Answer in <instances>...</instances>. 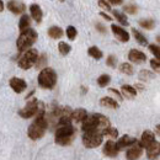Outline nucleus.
<instances>
[{
  "mask_svg": "<svg viewBox=\"0 0 160 160\" xmlns=\"http://www.w3.org/2000/svg\"><path fill=\"white\" fill-rule=\"evenodd\" d=\"M157 40H158V42H159V43H160V35H159V36H158V38H157Z\"/></svg>",
  "mask_w": 160,
  "mask_h": 160,
  "instance_id": "obj_46",
  "label": "nucleus"
},
{
  "mask_svg": "<svg viewBox=\"0 0 160 160\" xmlns=\"http://www.w3.org/2000/svg\"><path fill=\"white\" fill-rule=\"evenodd\" d=\"M37 81H38V85L42 89L52 90L57 84V73L54 72V69L46 67V68L41 69Z\"/></svg>",
  "mask_w": 160,
  "mask_h": 160,
  "instance_id": "obj_4",
  "label": "nucleus"
},
{
  "mask_svg": "<svg viewBox=\"0 0 160 160\" xmlns=\"http://www.w3.org/2000/svg\"><path fill=\"white\" fill-rule=\"evenodd\" d=\"M9 85H10V88L12 89V91H15L16 94L23 92V91L26 90V88H27L26 81L23 79H21V78H16V77H14V78L10 79Z\"/></svg>",
  "mask_w": 160,
  "mask_h": 160,
  "instance_id": "obj_11",
  "label": "nucleus"
},
{
  "mask_svg": "<svg viewBox=\"0 0 160 160\" xmlns=\"http://www.w3.org/2000/svg\"><path fill=\"white\" fill-rule=\"evenodd\" d=\"M102 136L113 140L116 138H118V131H117V128H113V127L110 126V127H107L106 129L102 131Z\"/></svg>",
  "mask_w": 160,
  "mask_h": 160,
  "instance_id": "obj_23",
  "label": "nucleus"
},
{
  "mask_svg": "<svg viewBox=\"0 0 160 160\" xmlns=\"http://www.w3.org/2000/svg\"><path fill=\"white\" fill-rule=\"evenodd\" d=\"M98 1H99V6L102 8L103 10H106V11H110L111 10V5L106 0H98Z\"/></svg>",
  "mask_w": 160,
  "mask_h": 160,
  "instance_id": "obj_39",
  "label": "nucleus"
},
{
  "mask_svg": "<svg viewBox=\"0 0 160 160\" xmlns=\"http://www.w3.org/2000/svg\"><path fill=\"white\" fill-rule=\"evenodd\" d=\"M111 4H113V5H121L122 2H123V0H108Z\"/></svg>",
  "mask_w": 160,
  "mask_h": 160,
  "instance_id": "obj_43",
  "label": "nucleus"
},
{
  "mask_svg": "<svg viewBox=\"0 0 160 160\" xmlns=\"http://www.w3.org/2000/svg\"><path fill=\"white\" fill-rule=\"evenodd\" d=\"M60 1H64V0H60Z\"/></svg>",
  "mask_w": 160,
  "mask_h": 160,
  "instance_id": "obj_47",
  "label": "nucleus"
},
{
  "mask_svg": "<svg viewBox=\"0 0 160 160\" xmlns=\"http://www.w3.org/2000/svg\"><path fill=\"white\" fill-rule=\"evenodd\" d=\"M100 105L101 106H103V107H107V108H112V110H116V108H118V102L115 100V99H112V98H110V96H105V98H102L100 100Z\"/></svg>",
  "mask_w": 160,
  "mask_h": 160,
  "instance_id": "obj_21",
  "label": "nucleus"
},
{
  "mask_svg": "<svg viewBox=\"0 0 160 160\" xmlns=\"http://www.w3.org/2000/svg\"><path fill=\"white\" fill-rule=\"evenodd\" d=\"M46 65H47V56H46V54H41V56H38L35 67H36L37 69H43V68H46Z\"/></svg>",
  "mask_w": 160,
  "mask_h": 160,
  "instance_id": "obj_33",
  "label": "nucleus"
},
{
  "mask_svg": "<svg viewBox=\"0 0 160 160\" xmlns=\"http://www.w3.org/2000/svg\"><path fill=\"white\" fill-rule=\"evenodd\" d=\"M2 10H4V2H2V1L0 0V12H1Z\"/></svg>",
  "mask_w": 160,
  "mask_h": 160,
  "instance_id": "obj_45",
  "label": "nucleus"
},
{
  "mask_svg": "<svg viewBox=\"0 0 160 160\" xmlns=\"http://www.w3.org/2000/svg\"><path fill=\"white\" fill-rule=\"evenodd\" d=\"M82 144L85 148L88 149H94V148H98L99 145L102 144V140H103V136H102V132L101 131H90V132H84L82 133Z\"/></svg>",
  "mask_w": 160,
  "mask_h": 160,
  "instance_id": "obj_6",
  "label": "nucleus"
},
{
  "mask_svg": "<svg viewBox=\"0 0 160 160\" xmlns=\"http://www.w3.org/2000/svg\"><path fill=\"white\" fill-rule=\"evenodd\" d=\"M137 142H138L137 138L131 137V136H128V134H124V136H122L121 138H118V140L116 142V147H117L118 150H123V149H126V148L133 145V144L137 143Z\"/></svg>",
  "mask_w": 160,
  "mask_h": 160,
  "instance_id": "obj_14",
  "label": "nucleus"
},
{
  "mask_svg": "<svg viewBox=\"0 0 160 160\" xmlns=\"http://www.w3.org/2000/svg\"><path fill=\"white\" fill-rule=\"evenodd\" d=\"M86 116H88L86 110H84V108H77V110L72 111L70 118H72V121H74L77 123H81L82 121L86 118Z\"/></svg>",
  "mask_w": 160,
  "mask_h": 160,
  "instance_id": "obj_19",
  "label": "nucleus"
},
{
  "mask_svg": "<svg viewBox=\"0 0 160 160\" xmlns=\"http://www.w3.org/2000/svg\"><path fill=\"white\" fill-rule=\"evenodd\" d=\"M155 132H157V134H158V136H160V124L155 126Z\"/></svg>",
  "mask_w": 160,
  "mask_h": 160,
  "instance_id": "obj_44",
  "label": "nucleus"
},
{
  "mask_svg": "<svg viewBox=\"0 0 160 160\" xmlns=\"http://www.w3.org/2000/svg\"><path fill=\"white\" fill-rule=\"evenodd\" d=\"M6 6H8V10L11 11L12 14H15V15L25 14V11H26V6H25V4L21 2V1H19V0H10V1L8 2Z\"/></svg>",
  "mask_w": 160,
  "mask_h": 160,
  "instance_id": "obj_13",
  "label": "nucleus"
},
{
  "mask_svg": "<svg viewBox=\"0 0 160 160\" xmlns=\"http://www.w3.org/2000/svg\"><path fill=\"white\" fill-rule=\"evenodd\" d=\"M132 33H133V37L136 38V41L139 43L140 46H147L148 44V40H147V37L139 32L137 28H132Z\"/></svg>",
  "mask_w": 160,
  "mask_h": 160,
  "instance_id": "obj_25",
  "label": "nucleus"
},
{
  "mask_svg": "<svg viewBox=\"0 0 160 160\" xmlns=\"http://www.w3.org/2000/svg\"><path fill=\"white\" fill-rule=\"evenodd\" d=\"M112 14H113L115 19L118 21L121 25H123V26H128V20H127V16H126L124 14H122V12L117 11V10H115Z\"/></svg>",
  "mask_w": 160,
  "mask_h": 160,
  "instance_id": "obj_29",
  "label": "nucleus"
},
{
  "mask_svg": "<svg viewBox=\"0 0 160 160\" xmlns=\"http://www.w3.org/2000/svg\"><path fill=\"white\" fill-rule=\"evenodd\" d=\"M88 53H89V56L90 57H92L94 59H101L102 58V56H103V53L101 52L100 48H98L96 46H92V47H90L89 49H88Z\"/></svg>",
  "mask_w": 160,
  "mask_h": 160,
  "instance_id": "obj_26",
  "label": "nucleus"
},
{
  "mask_svg": "<svg viewBox=\"0 0 160 160\" xmlns=\"http://www.w3.org/2000/svg\"><path fill=\"white\" fill-rule=\"evenodd\" d=\"M121 92H122V96H124L127 99H133L137 96V89L132 85H122Z\"/></svg>",
  "mask_w": 160,
  "mask_h": 160,
  "instance_id": "obj_20",
  "label": "nucleus"
},
{
  "mask_svg": "<svg viewBox=\"0 0 160 160\" xmlns=\"http://www.w3.org/2000/svg\"><path fill=\"white\" fill-rule=\"evenodd\" d=\"M44 106L43 103L40 102L36 99H32V100H28L27 103L25 105V107H22L21 110H19V116L21 118H25V120H28V118H32L35 117L41 110H43Z\"/></svg>",
  "mask_w": 160,
  "mask_h": 160,
  "instance_id": "obj_5",
  "label": "nucleus"
},
{
  "mask_svg": "<svg viewBox=\"0 0 160 160\" xmlns=\"http://www.w3.org/2000/svg\"><path fill=\"white\" fill-rule=\"evenodd\" d=\"M139 25H140V27H143V28H145V30H153L154 26H155L154 21L152 20V19H143V20L139 21Z\"/></svg>",
  "mask_w": 160,
  "mask_h": 160,
  "instance_id": "obj_31",
  "label": "nucleus"
},
{
  "mask_svg": "<svg viewBox=\"0 0 160 160\" xmlns=\"http://www.w3.org/2000/svg\"><path fill=\"white\" fill-rule=\"evenodd\" d=\"M74 138H75V128L73 127L72 123H65V124H58L57 126L56 133H54V142L58 145L67 147L73 142Z\"/></svg>",
  "mask_w": 160,
  "mask_h": 160,
  "instance_id": "obj_2",
  "label": "nucleus"
},
{
  "mask_svg": "<svg viewBox=\"0 0 160 160\" xmlns=\"http://www.w3.org/2000/svg\"><path fill=\"white\" fill-rule=\"evenodd\" d=\"M111 30H112V33L115 35V37L117 38V40L120 41V42H128L129 41V33L123 28V27H121L118 25H111Z\"/></svg>",
  "mask_w": 160,
  "mask_h": 160,
  "instance_id": "obj_12",
  "label": "nucleus"
},
{
  "mask_svg": "<svg viewBox=\"0 0 160 160\" xmlns=\"http://www.w3.org/2000/svg\"><path fill=\"white\" fill-rule=\"evenodd\" d=\"M149 51L154 54L155 59H160V46H157V44H149Z\"/></svg>",
  "mask_w": 160,
  "mask_h": 160,
  "instance_id": "obj_35",
  "label": "nucleus"
},
{
  "mask_svg": "<svg viewBox=\"0 0 160 160\" xmlns=\"http://www.w3.org/2000/svg\"><path fill=\"white\" fill-rule=\"evenodd\" d=\"M102 153L103 155L108 157V158H116L120 153V150L117 149L116 147V142H113L112 139H108L105 144H103V148H102Z\"/></svg>",
  "mask_w": 160,
  "mask_h": 160,
  "instance_id": "obj_10",
  "label": "nucleus"
},
{
  "mask_svg": "<svg viewBox=\"0 0 160 160\" xmlns=\"http://www.w3.org/2000/svg\"><path fill=\"white\" fill-rule=\"evenodd\" d=\"M30 26H31V19H30V16L26 15V14H23V15L21 16L20 21H19V28H20V32L25 31V30H27V28H30Z\"/></svg>",
  "mask_w": 160,
  "mask_h": 160,
  "instance_id": "obj_24",
  "label": "nucleus"
},
{
  "mask_svg": "<svg viewBox=\"0 0 160 160\" xmlns=\"http://www.w3.org/2000/svg\"><path fill=\"white\" fill-rule=\"evenodd\" d=\"M150 67H152V69L154 70V72H157V73H160V59H152L150 60Z\"/></svg>",
  "mask_w": 160,
  "mask_h": 160,
  "instance_id": "obj_37",
  "label": "nucleus"
},
{
  "mask_svg": "<svg viewBox=\"0 0 160 160\" xmlns=\"http://www.w3.org/2000/svg\"><path fill=\"white\" fill-rule=\"evenodd\" d=\"M37 38H38L37 32L33 28H31V27L27 28V30H25V31H22V32H20V36H19V38L16 41L18 51L20 53L26 52L27 49H30L33 46V43L37 41Z\"/></svg>",
  "mask_w": 160,
  "mask_h": 160,
  "instance_id": "obj_3",
  "label": "nucleus"
},
{
  "mask_svg": "<svg viewBox=\"0 0 160 160\" xmlns=\"http://www.w3.org/2000/svg\"><path fill=\"white\" fill-rule=\"evenodd\" d=\"M142 155H143V148L140 147L139 142H137L133 145L127 148V152H126V159L127 160H138Z\"/></svg>",
  "mask_w": 160,
  "mask_h": 160,
  "instance_id": "obj_9",
  "label": "nucleus"
},
{
  "mask_svg": "<svg viewBox=\"0 0 160 160\" xmlns=\"http://www.w3.org/2000/svg\"><path fill=\"white\" fill-rule=\"evenodd\" d=\"M96 30L101 33H106V27L103 25H101V23H96Z\"/></svg>",
  "mask_w": 160,
  "mask_h": 160,
  "instance_id": "obj_41",
  "label": "nucleus"
},
{
  "mask_svg": "<svg viewBox=\"0 0 160 160\" xmlns=\"http://www.w3.org/2000/svg\"><path fill=\"white\" fill-rule=\"evenodd\" d=\"M108 91H110L111 94H113L115 96H117V98H118V100H122V99H123L122 94H121L118 90H116V89H112V88H111V89H108Z\"/></svg>",
  "mask_w": 160,
  "mask_h": 160,
  "instance_id": "obj_40",
  "label": "nucleus"
},
{
  "mask_svg": "<svg viewBox=\"0 0 160 160\" xmlns=\"http://www.w3.org/2000/svg\"><path fill=\"white\" fill-rule=\"evenodd\" d=\"M65 35H67V37L70 41H74L77 38L78 31H77V28H75L74 26H68V27H67V31H65Z\"/></svg>",
  "mask_w": 160,
  "mask_h": 160,
  "instance_id": "obj_32",
  "label": "nucleus"
},
{
  "mask_svg": "<svg viewBox=\"0 0 160 160\" xmlns=\"http://www.w3.org/2000/svg\"><path fill=\"white\" fill-rule=\"evenodd\" d=\"M58 49H59V53L62 54V56H67V54L70 53L72 47H70V44H68L67 42H59V44H58Z\"/></svg>",
  "mask_w": 160,
  "mask_h": 160,
  "instance_id": "obj_30",
  "label": "nucleus"
},
{
  "mask_svg": "<svg viewBox=\"0 0 160 160\" xmlns=\"http://www.w3.org/2000/svg\"><path fill=\"white\" fill-rule=\"evenodd\" d=\"M147 150V158L149 160H157L160 157V143L157 140L154 143H152L148 148H145Z\"/></svg>",
  "mask_w": 160,
  "mask_h": 160,
  "instance_id": "obj_15",
  "label": "nucleus"
},
{
  "mask_svg": "<svg viewBox=\"0 0 160 160\" xmlns=\"http://www.w3.org/2000/svg\"><path fill=\"white\" fill-rule=\"evenodd\" d=\"M81 131L82 132H90V131H100L99 129V123L96 115H88L86 118L81 122Z\"/></svg>",
  "mask_w": 160,
  "mask_h": 160,
  "instance_id": "obj_8",
  "label": "nucleus"
},
{
  "mask_svg": "<svg viewBox=\"0 0 160 160\" xmlns=\"http://www.w3.org/2000/svg\"><path fill=\"white\" fill-rule=\"evenodd\" d=\"M106 64H107V67H110V68H115V67L117 65V58H116L113 54L108 56L107 59H106Z\"/></svg>",
  "mask_w": 160,
  "mask_h": 160,
  "instance_id": "obj_36",
  "label": "nucleus"
},
{
  "mask_svg": "<svg viewBox=\"0 0 160 160\" xmlns=\"http://www.w3.org/2000/svg\"><path fill=\"white\" fill-rule=\"evenodd\" d=\"M100 15L102 16V18H103V19H105V20H107V21L112 20V18H111V16H108L107 14H105V12H100Z\"/></svg>",
  "mask_w": 160,
  "mask_h": 160,
  "instance_id": "obj_42",
  "label": "nucleus"
},
{
  "mask_svg": "<svg viewBox=\"0 0 160 160\" xmlns=\"http://www.w3.org/2000/svg\"><path fill=\"white\" fill-rule=\"evenodd\" d=\"M120 72L123 74H127V75H132L134 73V69L131 63H122L120 65Z\"/></svg>",
  "mask_w": 160,
  "mask_h": 160,
  "instance_id": "obj_27",
  "label": "nucleus"
},
{
  "mask_svg": "<svg viewBox=\"0 0 160 160\" xmlns=\"http://www.w3.org/2000/svg\"><path fill=\"white\" fill-rule=\"evenodd\" d=\"M37 58H38V52L33 48H30L21 54V57L18 60V65L22 70H28L32 67H35Z\"/></svg>",
  "mask_w": 160,
  "mask_h": 160,
  "instance_id": "obj_7",
  "label": "nucleus"
},
{
  "mask_svg": "<svg viewBox=\"0 0 160 160\" xmlns=\"http://www.w3.org/2000/svg\"><path fill=\"white\" fill-rule=\"evenodd\" d=\"M30 12H31V18L36 21L37 23H41V22H42L43 12H42V9L40 8V5L32 4V5L30 6Z\"/></svg>",
  "mask_w": 160,
  "mask_h": 160,
  "instance_id": "obj_18",
  "label": "nucleus"
},
{
  "mask_svg": "<svg viewBox=\"0 0 160 160\" xmlns=\"http://www.w3.org/2000/svg\"><path fill=\"white\" fill-rule=\"evenodd\" d=\"M47 33H48V36H49L51 38H53V40L62 38V37H63V35H64L63 30H62L60 27H58V26H52V27H49Z\"/></svg>",
  "mask_w": 160,
  "mask_h": 160,
  "instance_id": "obj_22",
  "label": "nucleus"
},
{
  "mask_svg": "<svg viewBox=\"0 0 160 160\" xmlns=\"http://www.w3.org/2000/svg\"><path fill=\"white\" fill-rule=\"evenodd\" d=\"M47 128H48V121H47L46 112H44V108H43L35 116L33 122L28 126L27 136L31 140H40L46 134Z\"/></svg>",
  "mask_w": 160,
  "mask_h": 160,
  "instance_id": "obj_1",
  "label": "nucleus"
},
{
  "mask_svg": "<svg viewBox=\"0 0 160 160\" xmlns=\"http://www.w3.org/2000/svg\"><path fill=\"white\" fill-rule=\"evenodd\" d=\"M123 11H124L126 14H131V15H134V14H137V11H138V8H137L136 5H133V4H129V5H126V6H123Z\"/></svg>",
  "mask_w": 160,
  "mask_h": 160,
  "instance_id": "obj_34",
  "label": "nucleus"
},
{
  "mask_svg": "<svg viewBox=\"0 0 160 160\" xmlns=\"http://www.w3.org/2000/svg\"><path fill=\"white\" fill-rule=\"evenodd\" d=\"M154 142H155V134H154L152 131H144V132L142 133L139 144L143 149L148 148V147H149L152 143H154Z\"/></svg>",
  "mask_w": 160,
  "mask_h": 160,
  "instance_id": "obj_16",
  "label": "nucleus"
},
{
  "mask_svg": "<svg viewBox=\"0 0 160 160\" xmlns=\"http://www.w3.org/2000/svg\"><path fill=\"white\" fill-rule=\"evenodd\" d=\"M111 82V77L108 74H102L98 78V85L100 88H106Z\"/></svg>",
  "mask_w": 160,
  "mask_h": 160,
  "instance_id": "obj_28",
  "label": "nucleus"
},
{
  "mask_svg": "<svg viewBox=\"0 0 160 160\" xmlns=\"http://www.w3.org/2000/svg\"><path fill=\"white\" fill-rule=\"evenodd\" d=\"M153 77V74L150 73V72H148V70H142L139 73V78L142 80H147V79H150Z\"/></svg>",
  "mask_w": 160,
  "mask_h": 160,
  "instance_id": "obj_38",
  "label": "nucleus"
},
{
  "mask_svg": "<svg viewBox=\"0 0 160 160\" xmlns=\"http://www.w3.org/2000/svg\"><path fill=\"white\" fill-rule=\"evenodd\" d=\"M128 59L131 60L132 63L142 64V63H144L147 60V56L139 49H131L129 53H128Z\"/></svg>",
  "mask_w": 160,
  "mask_h": 160,
  "instance_id": "obj_17",
  "label": "nucleus"
}]
</instances>
